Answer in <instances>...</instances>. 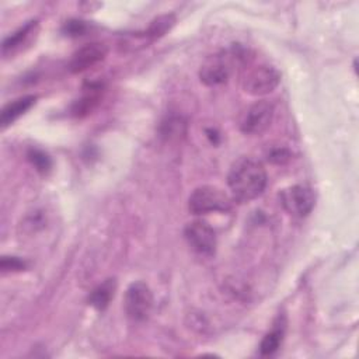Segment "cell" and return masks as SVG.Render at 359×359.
I'll return each instance as SVG.
<instances>
[{"label":"cell","instance_id":"cell-1","mask_svg":"<svg viewBox=\"0 0 359 359\" xmlns=\"http://www.w3.org/2000/svg\"><path fill=\"white\" fill-rule=\"evenodd\" d=\"M266 171L264 164L248 156L237 158L229 171L227 185L233 201L250 202L258 198L266 187Z\"/></svg>","mask_w":359,"mask_h":359},{"label":"cell","instance_id":"cell-2","mask_svg":"<svg viewBox=\"0 0 359 359\" xmlns=\"http://www.w3.org/2000/svg\"><path fill=\"white\" fill-rule=\"evenodd\" d=\"M231 208L233 198L215 185H202L195 188L188 199L189 212L198 216L213 212H229Z\"/></svg>","mask_w":359,"mask_h":359},{"label":"cell","instance_id":"cell-3","mask_svg":"<svg viewBox=\"0 0 359 359\" xmlns=\"http://www.w3.org/2000/svg\"><path fill=\"white\" fill-rule=\"evenodd\" d=\"M279 81L280 73L278 69L266 63L247 67L241 79L244 91L254 97H262L272 93L278 87Z\"/></svg>","mask_w":359,"mask_h":359},{"label":"cell","instance_id":"cell-4","mask_svg":"<svg viewBox=\"0 0 359 359\" xmlns=\"http://www.w3.org/2000/svg\"><path fill=\"white\" fill-rule=\"evenodd\" d=\"M153 292L147 283L137 280L128 286L125 292V311L128 317L136 323L144 321L153 309Z\"/></svg>","mask_w":359,"mask_h":359},{"label":"cell","instance_id":"cell-5","mask_svg":"<svg viewBox=\"0 0 359 359\" xmlns=\"http://www.w3.org/2000/svg\"><path fill=\"white\" fill-rule=\"evenodd\" d=\"M188 245L199 255L210 257L216 250V233L205 220H194L184 230Z\"/></svg>","mask_w":359,"mask_h":359},{"label":"cell","instance_id":"cell-6","mask_svg":"<svg viewBox=\"0 0 359 359\" xmlns=\"http://www.w3.org/2000/svg\"><path fill=\"white\" fill-rule=\"evenodd\" d=\"M273 118V105L266 100H261L254 102L247 108L241 121L240 129L245 135H261L264 133Z\"/></svg>","mask_w":359,"mask_h":359},{"label":"cell","instance_id":"cell-7","mask_svg":"<svg viewBox=\"0 0 359 359\" xmlns=\"http://www.w3.org/2000/svg\"><path fill=\"white\" fill-rule=\"evenodd\" d=\"M280 203L292 216L304 217L313 210L316 198L307 187L293 185L280 192Z\"/></svg>","mask_w":359,"mask_h":359},{"label":"cell","instance_id":"cell-8","mask_svg":"<svg viewBox=\"0 0 359 359\" xmlns=\"http://www.w3.org/2000/svg\"><path fill=\"white\" fill-rule=\"evenodd\" d=\"M231 72V60L226 53H215L205 59L199 69V79L205 86L216 87L227 81Z\"/></svg>","mask_w":359,"mask_h":359},{"label":"cell","instance_id":"cell-9","mask_svg":"<svg viewBox=\"0 0 359 359\" xmlns=\"http://www.w3.org/2000/svg\"><path fill=\"white\" fill-rule=\"evenodd\" d=\"M108 55V46L104 42H90L79 48L69 63L72 73H83L102 62Z\"/></svg>","mask_w":359,"mask_h":359},{"label":"cell","instance_id":"cell-10","mask_svg":"<svg viewBox=\"0 0 359 359\" xmlns=\"http://www.w3.org/2000/svg\"><path fill=\"white\" fill-rule=\"evenodd\" d=\"M36 27H38V21L32 20V21H28L27 24H24L22 27H20L11 35H8L1 43L3 56H11L13 53L18 52L25 43H28L32 34H35Z\"/></svg>","mask_w":359,"mask_h":359},{"label":"cell","instance_id":"cell-11","mask_svg":"<svg viewBox=\"0 0 359 359\" xmlns=\"http://www.w3.org/2000/svg\"><path fill=\"white\" fill-rule=\"evenodd\" d=\"M36 101V95H24L6 104L0 114V126L4 129L22 116Z\"/></svg>","mask_w":359,"mask_h":359},{"label":"cell","instance_id":"cell-12","mask_svg":"<svg viewBox=\"0 0 359 359\" xmlns=\"http://www.w3.org/2000/svg\"><path fill=\"white\" fill-rule=\"evenodd\" d=\"M115 289H116V283L114 279H107L104 280L101 285H98L88 296V302L90 304L102 311L108 307L111 299L114 297V293H115Z\"/></svg>","mask_w":359,"mask_h":359},{"label":"cell","instance_id":"cell-13","mask_svg":"<svg viewBox=\"0 0 359 359\" xmlns=\"http://www.w3.org/2000/svg\"><path fill=\"white\" fill-rule=\"evenodd\" d=\"M283 334H285V321L279 318V323H276L275 327L262 338V341L259 344L261 355L268 356V355L275 353L282 344Z\"/></svg>","mask_w":359,"mask_h":359},{"label":"cell","instance_id":"cell-14","mask_svg":"<svg viewBox=\"0 0 359 359\" xmlns=\"http://www.w3.org/2000/svg\"><path fill=\"white\" fill-rule=\"evenodd\" d=\"M175 24V15L174 14H163L156 17L147 29L144 31V36L150 41H156L161 36H164Z\"/></svg>","mask_w":359,"mask_h":359},{"label":"cell","instance_id":"cell-15","mask_svg":"<svg viewBox=\"0 0 359 359\" xmlns=\"http://www.w3.org/2000/svg\"><path fill=\"white\" fill-rule=\"evenodd\" d=\"M185 133V122L181 118H170L163 123V135L168 139H177Z\"/></svg>","mask_w":359,"mask_h":359},{"label":"cell","instance_id":"cell-16","mask_svg":"<svg viewBox=\"0 0 359 359\" xmlns=\"http://www.w3.org/2000/svg\"><path fill=\"white\" fill-rule=\"evenodd\" d=\"M28 160L39 172H46L50 168V158L42 150L31 149L28 151Z\"/></svg>","mask_w":359,"mask_h":359},{"label":"cell","instance_id":"cell-17","mask_svg":"<svg viewBox=\"0 0 359 359\" xmlns=\"http://www.w3.org/2000/svg\"><path fill=\"white\" fill-rule=\"evenodd\" d=\"M27 268L25 261L17 257H3L0 261V269L3 272H18Z\"/></svg>","mask_w":359,"mask_h":359},{"label":"cell","instance_id":"cell-18","mask_svg":"<svg viewBox=\"0 0 359 359\" xmlns=\"http://www.w3.org/2000/svg\"><path fill=\"white\" fill-rule=\"evenodd\" d=\"M290 157H292V153L286 147L278 146V147H273L268 151V160L275 163V164H285L290 160Z\"/></svg>","mask_w":359,"mask_h":359},{"label":"cell","instance_id":"cell-19","mask_svg":"<svg viewBox=\"0 0 359 359\" xmlns=\"http://www.w3.org/2000/svg\"><path fill=\"white\" fill-rule=\"evenodd\" d=\"M87 24L84 21H79V20H70L66 21L65 27H63V32L69 36H80L87 31Z\"/></svg>","mask_w":359,"mask_h":359}]
</instances>
